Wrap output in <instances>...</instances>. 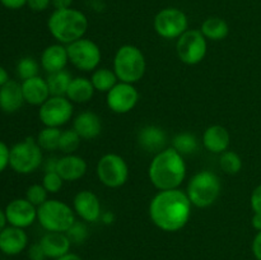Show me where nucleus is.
<instances>
[{
    "label": "nucleus",
    "instance_id": "obj_1",
    "mask_svg": "<svg viewBox=\"0 0 261 260\" xmlns=\"http://www.w3.org/2000/svg\"><path fill=\"white\" fill-rule=\"evenodd\" d=\"M191 204L186 191L181 189L160 190L149 203V217L153 224L165 232H177L188 224Z\"/></svg>",
    "mask_w": 261,
    "mask_h": 260
},
{
    "label": "nucleus",
    "instance_id": "obj_2",
    "mask_svg": "<svg viewBox=\"0 0 261 260\" xmlns=\"http://www.w3.org/2000/svg\"><path fill=\"white\" fill-rule=\"evenodd\" d=\"M148 177L158 190L178 189L186 177L184 155L175 148H165L153 157L148 168Z\"/></svg>",
    "mask_w": 261,
    "mask_h": 260
},
{
    "label": "nucleus",
    "instance_id": "obj_3",
    "mask_svg": "<svg viewBox=\"0 0 261 260\" xmlns=\"http://www.w3.org/2000/svg\"><path fill=\"white\" fill-rule=\"evenodd\" d=\"M88 18L75 8L55 9L47 20V28L51 36L63 45H69L83 38L88 30Z\"/></svg>",
    "mask_w": 261,
    "mask_h": 260
},
{
    "label": "nucleus",
    "instance_id": "obj_4",
    "mask_svg": "<svg viewBox=\"0 0 261 260\" xmlns=\"http://www.w3.org/2000/svg\"><path fill=\"white\" fill-rule=\"evenodd\" d=\"M147 61L144 54L134 45H122L114 58V71L119 82L135 84L144 76Z\"/></svg>",
    "mask_w": 261,
    "mask_h": 260
},
{
    "label": "nucleus",
    "instance_id": "obj_5",
    "mask_svg": "<svg viewBox=\"0 0 261 260\" xmlns=\"http://www.w3.org/2000/svg\"><path fill=\"white\" fill-rule=\"evenodd\" d=\"M222 190L218 175L212 171H199L190 178L186 189L191 204L196 208H208L213 205Z\"/></svg>",
    "mask_w": 261,
    "mask_h": 260
},
{
    "label": "nucleus",
    "instance_id": "obj_6",
    "mask_svg": "<svg viewBox=\"0 0 261 260\" xmlns=\"http://www.w3.org/2000/svg\"><path fill=\"white\" fill-rule=\"evenodd\" d=\"M37 221L47 232H66L75 222V212L65 201L48 199L37 208Z\"/></svg>",
    "mask_w": 261,
    "mask_h": 260
},
{
    "label": "nucleus",
    "instance_id": "obj_7",
    "mask_svg": "<svg viewBox=\"0 0 261 260\" xmlns=\"http://www.w3.org/2000/svg\"><path fill=\"white\" fill-rule=\"evenodd\" d=\"M43 162V150L37 140L32 137L25 138L10 148L9 166L20 175H30L40 168Z\"/></svg>",
    "mask_w": 261,
    "mask_h": 260
},
{
    "label": "nucleus",
    "instance_id": "obj_8",
    "mask_svg": "<svg viewBox=\"0 0 261 260\" xmlns=\"http://www.w3.org/2000/svg\"><path fill=\"white\" fill-rule=\"evenodd\" d=\"M97 177L99 183L110 189L121 188L129 178V166L121 155L107 153L97 162Z\"/></svg>",
    "mask_w": 261,
    "mask_h": 260
},
{
    "label": "nucleus",
    "instance_id": "obj_9",
    "mask_svg": "<svg viewBox=\"0 0 261 260\" xmlns=\"http://www.w3.org/2000/svg\"><path fill=\"white\" fill-rule=\"evenodd\" d=\"M69 63L81 71H94L99 68L102 53L99 46L89 38H79L66 45Z\"/></svg>",
    "mask_w": 261,
    "mask_h": 260
},
{
    "label": "nucleus",
    "instance_id": "obj_10",
    "mask_svg": "<svg viewBox=\"0 0 261 260\" xmlns=\"http://www.w3.org/2000/svg\"><path fill=\"white\" fill-rule=\"evenodd\" d=\"M153 27L160 37L166 40H177L189 30L188 15L178 8H165L155 14Z\"/></svg>",
    "mask_w": 261,
    "mask_h": 260
},
{
    "label": "nucleus",
    "instance_id": "obj_11",
    "mask_svg": "<svg viewBox=\"0 0 261 260\" xmlns=\"http://www.w3.org/2000/svg\"><path fill=\"white\" fill-rule=\"evenodd\" d=\"M200 30H188L177 38V56L186 65H196L204 60L208 51V42Z\"/></svg>",
    "mask_w": 261,
    "mask_h": 260
},
{
    "label": "nucleus",
    "instance_id": "obj_12",
    "mask_svg": "<svg viewBox=\"0 0 261 260\" xmlns=\"http://www.w3.org/2000/svg\"><path fill=\"white\" fill-rule=\"evenodd\" d=\"M73 102L65 96H51L38 110V117L43 126L61 127L73 116Z\"/></svg>",
    "mask_w": 261,
    "mask_h": 260
},
{
    "label": "nucleus",
    "instance_id": "obj_13",
    "mask_svg": "<svg viewBox=\"0 0 261 260\" xmlns=\"http://www.w3.org/2000/svg\"><path fill=\"white\" fill-rule=\"evenodd\" d=\"M139 101V92L132 83L119 82L106 93V105L112 112L124 115L134 110Z\"/></svg>",
    "mask_w": 261,
    "mask_h": 260
},
{
    "label": "nucleus",
    "instance_id": "obj_14",
    "mask_svg": "<svg viewBox=\"0 0 261 260\" xmlns=\"http://www.w3.org/2000/svg\"><path fill=\"white\" fill-rule=\"evenodd\" d=\"M4 211L9 226L27 228L37 219V206L30 203L25 198L13 199L8 203Z\"/></svg>",
    "mask_w": 261,
    "mask_h": 260
},
{
    "label": "nucleus",
    "instance_id": "obj_15",
    "mask_svg": "<svg viewBox=\"0 0 261 260\" xmlns=\"http://www.w3.org/2000/svg\"><path fill=\"white\" fill-rule=\"evenodd\" d=\"M73 209L76 216L84 222L94 223L102 216V206L98 196L91 190H82L73 199Z\"/></svg>",
    "mask_w": 261,
    "mask_h": 260
},
{
    "label": "nucleus",
    "instance_id": "obj_16",
    "mask_svg": "<svg viewBox=\"0 0 261 260\" xmlns=\"http://www.w3.org/2000/svg\"><path fill=\"white\" fill-rule=\"evenodd\" d=\"M28 245V235L24 228L7 226L0 232V251L9 256L20 254Z\"/></svg>",
    "mask_w": 261,
    "mask_h": 260
},
{
    "label": "nucleus",
    "instance_id": "obj_17",
    "mask_svg": "<svg viewBox=\"0 0 261 260\" xmlns=\"http://www.w3.org/2000/svg\"><path fill=\"white\" fill-rule=\"evenodd\" d=\"M69 63L68 48L63 43L47 46L41 54L40 65L48 74L64 70Z\"/></svg>",
    "mask_w": 261,
    "mask_h": 260
},
{
    "label": "nucleus",
    "instance_id": "obj_18",
    "mask_svg": "<svg viewBox=\"0 0 261 260\" xmlns=\"http://www.w3.org/2000/svg\"><path fill=\"white\" fill-rule=\"evenodd\" d=\"M88 170L86 160L81 155L76 154H64L59 158L58 166H56V172L61 176L64 181H78L83 177Z\"/></svg>",
    "mask_w": 261,
    "mask_h": 260
},
{
    "label": "nucleus",
    "instance_id": "obj_19",
    "mask_svg": "<svg viewBox=\"0 0 261 260\" xmlns=\"http://www.w3.org/2000/svg\"><path fill=\"white\" fill-rule=\"evenodd\" d=\"M20 84H22L24 102L32 105V106L40 107L51 97L47 82L46 79L41 78L40 75L22 81Z\"/></svg>",
    "mask_w": 261,
    "mask_h": 260
},
{
    "label": "nucleus",
    "instance_id": "obj_20",
    "mask_svg": "<svg viewBox=\"0 0 261 260\" xmlns=\"http://www.w3.org/2000/svg\"><path fill=\"white\" fill-rule=\"evenodd\" d=\"M40 245L48 259H58L70 252L71 241L65 232H47L40 240Z\"/></svg>",
    "mask_w": 261,
    "mask_h": 260
},
{
    "label": "nucleus",
    "instance_id": "obj_21",
    "mask_svg": "<svg viewBox=\"0 0 261 260\" xmlns=\"http://www.w3.org/2000/svg\"><path fill=\"white\" fill-rule=\"evenodd\" d=\"M24 103L22 92V84L17 81H12L0 87V110L5 114H14Z\"/></svg>",
    "mask_w": 261,
    "mask_h": 260
},
{
    "label": "nucleus",
    "instance_id": "obj_22",
    "mask_svg": "<svg viewBox=\"0 0 261 260\" xmlns=\"http://www.w3.org/2000/svg\"><path fill=\"white\" fill-rule=\"evenodd\" d=\"M73 129L82 139H94L102 132V120L96 112L83 111L73 120Z\"/></svg>",
    "mask_w": 261,
    "mask_h": 260
},
{
    "label": "nucleus",
    "instance_id": "obj_23",
    "mask_svg": "<svg viewBox=\"0 0 261 260\" xmlns=\"http://www.w3.org/2000/svg\"><path fill=\"white\" fill-rule=\"evenodd\" d=\"M138 143L144 150L157 154L158 152L165 149L167 135L162 127L157 125H147L138 133Z\"/></svg>",
    "mask_w": 261,
    "mask_h": 260
},
{
    "label": "nucleus",
    "instance_id": "obj_24",
    "mask_svg": "<svg viewBox=\"0 0 261 260\" xmlns=\"http://www.w3.org/2000/svg\"><path fill=\"white\" fill-rule=\"evenodd\" d=\"M231 144V135L222 125H211L203 134V145L206 150L214 154H222L228 150Z\"/></svg>",
    "mask_w": 261,
    "mask_h": 260
},
{
    "label": "nucleus",
    "instance_id": "obj_25",
    "mask_svg": "<svg viewBox=\"0 0 261 260\" xmlns=\"http://www.w3.org/2000/svg\"><path fill=\"white\" fill-rule=\"evenodd\" d=\"M94 92L96 89H94L91 79L86 78V76H75L71 79L65 97L70 99L73 103H87L93 98Z\"/></svg>",
    "mask_w": 261,
    "mask_h": 260
},
{
    "label": "nucleus",
    "instance_id": "obj_26",
    "mask_svg": "<svg viewBox=\"0 0 261 260\" xmlns=\"http://www.w3.org/2000/svg\"><path fill=\"white\" fill-rule=\"evenodd\" d=\"M200 31L206 40L222 41L228 36L229 27L223 18L209 17L201 23Z\"/></svg>",
    "mask_w": 261,
    "mask_h": 260
},
{
    "label": "nucleus",
    "instance_id": "obj_27",
    "mask_svg": "<svg viewBox=\"0 0 261 260\" xmlns=\"http://www.w3.org/2000/svg\"><path fill=\"white\" fill-rule=\"evenodd\" d=\"M91 82L96 92L107 93L110 89H112L119 83V78L115 74L114 69L111 70L109 68H97L96 70L92 71Z\"/></svg>",
    "mask_w": 261,
    "mask_h": 260
},
{
    "label": "nucleus",
    "instance_id": "obj_28",
    "mask_svg": "<svg viewBox=\"0 0 261 260\" xmlns=\"http://www.w3.org/2000/svg\"><path fill=\"white\" fill-rule=\"evenodd\" d=\"M71 79L73 78H71L70 73L66 71L65 69L60 71H56V73L48 74L47 78H46V82L48 84L51 96H65Z\"/></svg>",
    "mask_w": 261,
    "mask_h": 260
},
{
    "label": "nucleus",
    "instance_id": "obj_29",
    "mask_svg": "<svg viewBox=\"0 0 261 260\" xmlns=\"http://www.w3.org/2000/svg\"><path fill=\"white\" fill-rule=\"evenodd\" d=\"M61 132H63V130H60V127L50 126H45L42 130H40L36 140H37L41 149L47 150V152L59 149V142H60Z\"/></svg>",
    "mask_w": 261,
    "mask_h": 260
},
{
    "label": "nucleus",
    "instance_id": "obj_30",
    "mask_svg": "<svg viewBox=\"0 0 261 260\" xmlns=\"http://www.w3.org/2000/svg\"><path fill=\"white\" fill-rule=\"evenodd\" d=\"M198 147V138L191 133H180L172 140V148L182 155L193 154L196 152Z\"/></svg>",
    "mask_w": 261,
    "mask_h": 260
},
{
    "label": "nucleus",
    "instance_id": "obj_31",
    "mask_svg": "<svg viewBox=\"0 0 261 260\" xmlns=\"http://www.w3.org/2000/svg\"><path fill=\"white\" fill-rule=\"evenodd\" d=\"M82 138L79 137L78 133L71 127V129H66L61 132L60 142H59V150L64 153V154H74L81 147Z\"/></svg>",
    "mask_w": 261,
    "mask_h": 260
},
{
    "label": "nucleus",
    "instance_id": "obj_32",
    "mask_svg": "<svg viewBox=\"0 0 261 260\" xmlns=\"http://www.w3.org/2000/svg\"><path fill=\"white\" fill-rule=\"evenodd\" d=\"M219 166L228 175H237L242 170V160L233 150H226L221 154Z\"/></svg>",
    "mask_w": 261,
    "mask_h": 260
},
{
    "label": "nucleus",
    "instance_id": "obj_33",
    "mask_svg": "<svg viewBox=\"0 0 261 260\" xmlns=\"http://www.w3.org/2000/svg\"><path fill=\"white\" fill-rule=\"evenodd\" d=\"M38 71H40V64L31 56H25V58H22L18 61L17 74L22 81L37 76Z\"/></svg>",
    "mask_w": 261,
    "mask_h": 260
},
{
    "label": "nucleus",
    "instance_id": "obj_34",
    "mask_svg": "<svg viewBox=\"0 0 261 260\" xmlns=\"http://www.w3.org/2000/svg\"><path fill=\"white\" fill-rule=\"evenodd\" d=\"M25 199L38 208L48 200V191L43 188L42 184H33L25 191Z\"/></svg>",
    "mask_w": 261,
    "mask_h": 260
},
{
    "label": "nucleus",
    "instance_id": "obj_35",
    "mask_svg": "<svg viewBox=\"0 0 261 260\" xmlns=\"http://www.w3.org/2000/svg\"><path fill=\"white\" fill-rule=\"evenodd\" d=\"M42 185L48 191V194H56L63 189L64 180L56 171L45 172L42 177Z\"/></svg>",
    "mask_w": 261,
    "mask_h": 260
},
{
    "label": "nucleus",
    "instance_id": "obj_36",
    "mask_svg": "<svg viewBox=\"0 0 261 260\" xmlns=\"http://www.w3.org/2000/svg\"><path fill=\"white\" fill-rule=\"evenodd\" d=\"M68 235V237L70 239L71 242H75V244H82V242L86 241V239L88 237V229H87L86 224L82 223V222H74L73 226L65 232Z\"/></svg>",
    "mask_w": 261,
    "mask_h": 260
},
{
    "label": "nucleus",
    "instance_id": "obj_37",
    "mask_svg": "<svg viewBox=\"0 0 261 260\" xmlns=\"http://www.w3.org/2000/svg\"><path fill=\"white\" fill-rule=\"evenodd\" d=\"M9 161L10 148L3 140H0V173L7 170V167L9 166Z\"/></svg>",
    "mask_w": 261,
    "mask_h": 260
},
{
    "label": "nucleus",
    "instance_id": "obj_38",
    "mask_svg": "<svg viewBox=\"0 0 261 260\" xmlns=\"http://www.w3.org/2000/svg\"><path fill=\"white\" fill-rule=\"evenodd\" d=\"M250 205L254 213H261V184L252 190L250 196Z\"/></svg>",
    "mask_w": 261,
    "mask_h": 260
},
{
    "label": "nucleus",
    "instance_id": "obj_39",
    "mask_svg": "<svg viewBox=\"0 0 261 260\" xmlns=\"http://www.w3.org/2000/svg\"><path fill=\"white\" fill-rule=\"evenodd\" d=\"M51 4V0H27V5L33 12H43Z\"/></svg>",
    "mask_w": 261,
    "mask_h": 260
},
{
    "label": "nucleus",
    "instance_id": "obj_40",
    "mask_svg": "<svg viewBox=\"0 0 261 260\" xmlns=\"http://www.w3.org/2000/svg\"><path fill=\"white\" fill-rule=\"evenodd\" d=\"M28 255H30L31 260H45V259H47V257H46V255H45V252H43L42 247H41L40 242H37V244H33L32 246L30 247Z\"/></svg>",
    "mask_w": 261,
    "mask_h": 260
},
{
    "label": "nucleus",
    "instance_id": "obj_41",
    "mask_svg": "<svg viewBox=\"0 0 261 260\" xmlns=\"http://www.w3.org/2000/svg\"><path fill=\"white\" fill-rule=\"evenodd\" d=\"M251 250H252V254H254L255 259L261 260V231L257 232V233L255 235L254 240H252Z\"/></svg>",
    "mask_w": 261,
    "mask_h": 260
},
{
    "label": "nucleus",
    "instance_id": "obj_42",
    "mask_svg": "<svg viewBox=\"0 0 261 260\" xmlns=\"http://www.w3.org/2000/svg\"><path fill=\"white\" fill-rule=\"evenodd\" d=\"M3 5L8 9H13V10H17L23 8L24 5H27V0H0Z\"/></svg>",
    "mask_w": 261,
    "mask_h": 260
},
{
    "label": "nucleus",
    "instance_id": "obj_43",
    "mask_svg": "<svg viewBox=\"0 0 261 260\" xmlns=\"http://www.w3.org/2000/svg\"><path fill=\"white\" fill-rule=\"evenodd\" d=\"M73 0H51V5L55 9H66V8H71Z\"/></svg>",
    "mask_w": 261,
    "mask_h": 260
},
{
    "label": "nucleus",
    "instance_id": "obj_44",
    "mask_svg": "<svg viewBox=\"0 0 261 260\" xmlns=\"http://www.w3.org/2000/svg\"><path fill=\"white\" fill-rule=\"evenodd\" d=\"M58 161H59V158H56V157H51V158H48V160H46L45 165H43V167H45V172H53V171H56Z\"/></svg>",
    "mask_w": 261,
    "mask_h": 260
},
{
    "label": "nucleus",
    "instance_id": "obj_45",
    "mask_svg": "<svg viewBox=\"0 0 261 260\" xmlns=\"http://www.w3.org/2000/svg\"><path fill=\"white\" fill-rule=\"evenodd\" d=\"M251 226L256 232L261 231V213H254L251 218Z\"/></svg>",
    "mask_w": 261,
    "mask_h": 260
},
{
    "label": "nucleus",
    "instance_id": "obj_46",
    "mask_svg": "<svg viewBox=\"0 0 261 260\" xmlns=\"http://www.w3.org/2000/svg\"><path fill=\"white\" fill-rule=\"evenodd\" d=\"M101 221L103 222L105 224H111L115 222V216L111 212H103L101 216Z\"/></svg>",
    "mask_w": 261,
    "mask_h": 260
},
{
    "label": "nucleus",
    "instance_id": "obj_47",
    "mask_svg": "<svg viewBox=\"0 0 261 260\" xmlns=\"http://www.w3.org/2000/svg\"><path fill=\"white\" fill-rule=\"evenodd\" d=\"M9 73L7 71V69L4 68V66L0 65V87L4 86L7 82H9Z\"/></svg>",
    "mask_w": 261,
    "mask_h": 260
},
{
    "label": "nucleus",
    "instance_id": "obj_48",
    "mask_svg": "<svg viewBox=\"0 0 261 260\" xmlns=\"http://www.w3.org/2000/svg\"><path fill=\"white\" fill-rule=\"evenodd\" d=\"M55 260H83V259H82L79 255L74 254V252H68V254L63 255V256L58 257V259H55Z\"/></svg>",
    "mask_w": 261,
    "mask_h": 260
},
{
    "label": "nucleus",
    "instance_id": "obj_49",
    "mask_svg": "<svg viewBox=\"0 0 261 260\" xmlns=\"http://www.w3.org/2000/svg\"><path fill=\"white\" fill-rule=\"evenodd\" d=\"M7 224H8V219H7V216H5V211H3V209L0 208V232L7 227Z\"/></svg>",
    "mask_w": 261,
    "mask_h": 260
}]
</instances>
